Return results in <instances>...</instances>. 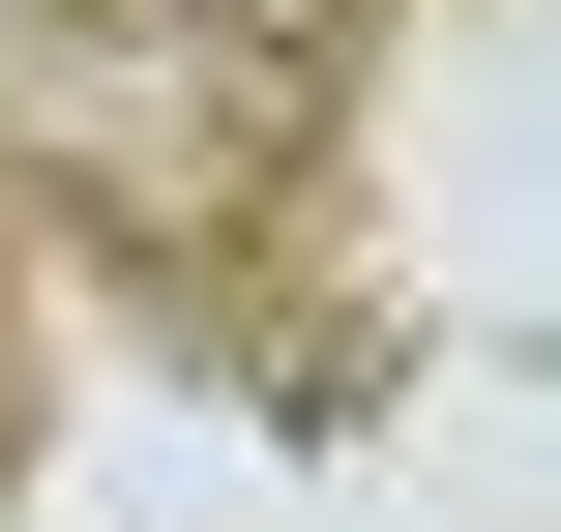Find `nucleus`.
<instances>
[]
</instances>
